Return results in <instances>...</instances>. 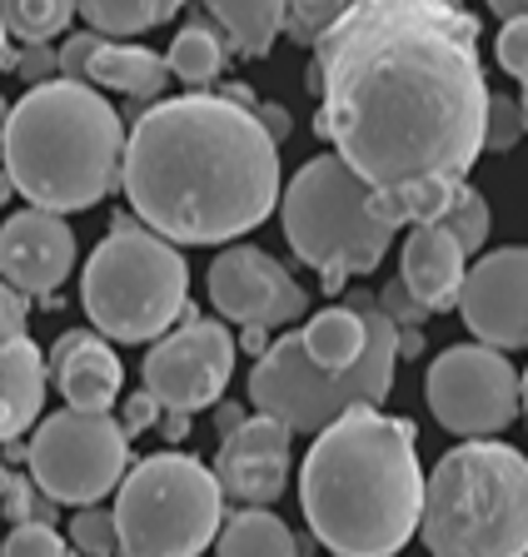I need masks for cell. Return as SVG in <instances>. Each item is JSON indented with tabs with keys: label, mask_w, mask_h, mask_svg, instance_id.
<instances>
[{
	"label": "cell",
	"mask_w": 528,
	"mask_h": 557,
	"mask_svg": "<svg viewBox=\"0 0 528 557\" xmlns=\"http://www.w3.org/2000/svg\"><path fill=\"white\" fill-rule=\"evenodd\" d=\"M439 224H444V230L454 234L458 244H464V255H479L483 244H489V224H493L489 199H483L479 189L464 180V185L449 195V205H444V214H439Z\"/></svg>",
	"instance_id": "27"
},
{
	"label": "cell",
	"mask_w": 528,
	"mask_h": 557,
	"mask_svg": "<svg viewBox=\"0 0 528 557\" xmlns=\"http://www.w3.org/2000/svg\"><path fill=\"white\" fill-rule=\"evenodd\" d=\"M210 304L230 319V324L245 329H280L305 319L309 294L294 284V274L280 264L274 255L255 249V244H230L220 249L210 264Z\"/></svg>",
	"instance_id": "13"
},
{
	"label": "cell",
	"mask_w": 528,
	"mask_h": 557,
	"mask_svg": "<svg viewBox=\"0 0 528 557\" xmlns=\"http://www.w3.org/2000/svg\"><path fill=\"white\" fill-rule=\"evenodd\" d=\"M499 65L518 81V104H524V129H528V15H514L499 30Z\"/></svg>",
	"instance_id": "31"
},
{
	"label": "cell",
	"mask_w": 528,
	"mask_h": 557,
	"mask_svg": "<svg viewBox=\"0 0 528 557\" xmlns=\"http://www.w3.org/2000/svg\"><path fill=\"white\" fill-rule=\"evenodd\" d=\"M220 438L224 443L214 453V478H220L224 498L245 503V508L280 503L290 487V423H280L274 413H255Z\"/></svg>",
	"instance_id": "15"
},
{
	"label": "cell",
	"mask_w": 528,
	"mask_h": 557,
	"mask_svg": "<svg viewBox=\"0 0 528 557\" xmlns=\"http://www.w3.org/2000/svg\"><path fill=\"white\" fill-rule=\"evenodd\" d=\"M309 533L334 557H394L423 518V468L409 418L354 408L309 443L299 468Z\"/></svg>",
	"instance_id": "3"
},
{
	"label": "cell",
	"mask_w": 528,
	"mask_h": 557,
	"mask_svg": "<svg viewBox=\"0 0 528 557\" xmlns=\"http://www.w3.org/2000/svg\"><path fill=\"white\" fill-rule=\"evenodd\" d=\"M180 5L185 0H81V15L90 21V30L125 40V35H145L155 25L175 21Z\"/></svg>",
	"instance_id": "24"
},
{
	"label": "cell",
	"mask_w": 528,
	"mask_h": 557,
	"mask_svg": "<svg viewBox=\"0 0 528 557\" xmlns=\"http://www.w3.org/2000/svg\"><path fill=\"white\" fill-rule=\"evenodd\" d=\"M305 354L315 359V369L324 373H349L354 363L365 359L369 348V319L359 313V304H329L305 324Z\"/></svg>",
	"instance_id": "21"
},
{
	"label": "cell",
	"mask_w": 528,
	"mask_h": 557,
	"mask_svg": "<svg viewBox=\"0 0 528 557\" xmlns=\"http://www.w3.org/2000/svg\"><path fill=\"white\" fill-rule=\"evenodd\" d=\"M315 129L379 189V209L439 220L483 154L479 15L454 0H349L309 60Z\"/></svg>",
	"instance_id": "1"
},
{
	"label": "cell",
	"mask_w": 528,
	"mask_h": 557,
	"mask_svg": "<svg viewBox=\"0 0 528 557\" xmlns=\"http://www.w3.org/2000/svg\"><path fill=\"white\" fill-rule=\"evenodd\" d=\"M75 269V230L56 209H21L0 224V278L30 299V294H56Z\"/></svg>",
	"instance_id": "16"
},
{
	"label": "cell",
	"mask_w": 528,
	"mask_h": 557,
	"mask_svg": "<svg viewBox=\"0 0 528 557\" xmlns=\"http://www.w3.org/2000/svg\"><path fill=\"white\" fill-rule=\"evenodd\" d=\"M374 299H379V309L394 319V329H423V319H429V309H423V304L404 289V278L384 284V294H374Z\"/></svg>",
	"instance_id": "33"
},
{
	"label": "cell",
	"mask_w": 528,
	"mask_h": 557,
	"mask_svg": "<svg viewBox=\"0 0 528 557\" xmlns=\"http://www.w3.org/2000/svg\"><path fill=\"white\" fill-rule=\"evenodd\" d=\"M30 478L50 503H100L115 493L130 473V433L115 413H90V408H60L40 418L36 438L25 448Z\"/></svg>",
	"instance_id": "10"
},
{
	"label": "cell",
	"mask_w": 528,
	"mask_h": 557,
	"mask_svg": "<svg viewBox=\"0 0 528 557\" xmlns=\"http://www.w3.org/2000/svg\"><path fill=\"white\" fill-rule=\"evenodd\" d=\"M214 423H220V433H230V429H240V423H245V413H240L235 404H214Z\"/></svg>",
	"instance_id": "41"
},
{
	"label": "cell",
	"mask_w": 528,
	"mask_h": 557,
	"mask_svg": "<svg viewBox=\"0 0 528 557\" xmlns=\"http://www.w3.org/2000/svg\"><path fill=\"white\" fill-rule=\"evenodd\" d=\"M464 244L444 230L439 220H423L409 224V239L400 249V278L404 289L423 304L429 313H444L458 304V289H464Z\"/></svg>",
	"instance_id": "18"
},
{
	"label": "cell",
	"mask_w": 528,
	"mask_h": 557,
	"mask_svg": "<svg viewBox=\"0 0 528 557\" xmlns=\"http://www.w3.org/2000/svg\"><path fill=\"white\" fill-rule=\"evenodd\" d=\"M255 115L265 120V129H270L274 139H284V135H290V115H284L280 104H255Z\"/></svg>",
	"instance_id": "39"
},
{
	"label": "cell",
	"mask_w": 528,
	"mask_h": 557,
	"mask_svg": "<svg viewBox=\"0 0 528 557\" xmlns=\"http://www.w3.org/2000/svg\"><path fill=\"white\" fill-rule=\"evenodd\" d=\"M214 557H299V543L270 508H245L214 533Z\"/></svg>",
	"instance_id": "23"
},
{
	"label": "cell",
	"mask_w": 528,
	"mask_h": 557,
	"mask_svg": "<svg viewBox=\"0 0 528 557\" xmlns=\"http://www.w3.org/2000/svg\"><path fill=\"white\" fill-rule=\"evenodd\" d=\"M0 557H71V547L46 518H30L11 528V537L0 543Z\"/></svg>",
	"instance_id": "30"
},
{
	"label": "cell",
	"mask_w": 528,
	"mask_h": 557,
	"mask_svg": "<svg viewBox=\"0 0 528 557\" xmlns=\"http://www.w3.org/2000/svg\"><path fill=\"white\" fill-rule=\"evenodd\" d=\"M125 135V120L100 85L50 75L11 104L0 164L11 170L15 195L30 205L81 214L120 189Z\"/></svg>",
	"instance_id": "4"
},
{
	"label": "cell",
	"mask_w": 528,
	"mask_h": 557,
	"mask_svg": "<svg viewBox=\"0 0 528 557\" xmlns=\"http://www.w3.org/2000/svg\"><path fill=\"white\" fill-rule=\"evenodd\" d=\"M85 81L100 85V90H115V95H130V100H164L170 90V60L155 55L145 46H130V40H100L90 55V70H85Z\"/></svg>",
	"instance_id": "20"
},
{
	"label": "cell",
	"mask_w": 528,
	"mask_h": 557,
	"mask_svg": "<svg viewBox=\"0 0 528 557\" xmlns=\"http://www.w3.org/2000/svg\"><path fill=\"white\" fill-rule=\"evenodd\" d=\"M284 5L290 0H205V11L224 25V40L240 55H270L284 30Z\"/></svg>",
	"instance_id": "22"
},
{
	"label": "cell",
	"mask_w": 528,
	"mask_h": 557,
	"mask_svg": "<svg viewBox=\"0 0 528 557\" xmlns=\"http://www.w3.org/2000/svg\"><path fill=\"white\" fill-rule=\"evenodd\" d=\"M15 195V180H11V170H5V164H0V205H5V199Z\"/></svg>",
	"instance_id": "45"
},
{
	"label": "cell",
	"mask_w": 528,
	"mask_h": 557,
	"mask_svg": "<svg viewBox=\"0 0 528 557\" xmlns=\"http://www.w3.org/2000/svg\"><path fill=\"white\" fill-rule=\"evenodd\" d=\"M11 65V30H5V21H0V70Z\"/></svg>",
	"instance_id": "44"
},
{
	"label": "cell",
	"mask_w": 528,
	"mask_h": 557,
	"mask_svg": "<svg viewBox=\"0 0 528 557\" xmlns=\"http://www.w3.org/2000/svg\"><path fill=\"white\" fill-rule=\"evenodd\" d=\"M284 239L329 289H344V278L374 274L384 264L400 224L379 209V189L354 170L344 154H315L280 195Z\"/></svg>",
	"instance_id": "6"
},
{
	"label": "cell",
	"mask_w": 528,
	"mask_h": 557,
	"mask_svg": "<svg viewBox=\"0 0 528 557\" xmlns=\"http://www.w3.org/2000/svg\"><path fill=\"white\" fill-rule=\"evenodd\" d=\"M155 413H160V404H155L150 394L130 398V413H125V433H135V429H150V423H155Z\"/></svg>",
	"instance_id": "38"
},
{
	"label": "cell",
	"mask_w": 528,
	"mask_h": 557,
	"mask_svg": "<svg viewBox=\"0 0 528 557\" xmlns=\"http://www.w3.org/2000/svg\"><path fill=\"white\" fill-rule=\"evenodd\" d=\"M15 75L30 85L50 81V75H60V55L50 50V40H36V46H25V55L15 60Z\"/></svg>",
	"instance_id": "36"
},
{
	"label": "cell",
	"mask_w": 528,
	"mask_h": 557,
	"mask_svg": "<svg viewBox=\"0 0 528 557\" xmlns=\"http://www.w3.org/2000/svg\"><path fill=\"white\" fill-rule=\"evenodd\" d=\"M344 11H349V0H290V5H284V30H290L294 46L315 50Z\"/></svg>",
	"instance_id": "28"
},
{
	"label": "cell",
	"mask_w": 528,
	"mask_h": 557,
	"mask_svg": "<svg viewBox=\"0 0 528 557\" xmlns=\"http://www.w3.org/2000/svg\"><path fill=\"white\" fill-rule=\"evenodd\" d=\"M164 60H170V75H175V81L200 90V85H214V75L224 70V40L210 25H185V30L170 40Z\"/></svg>",
	"instance_id": "25"
},
{
	"label": "cell",
	"mask_w": 528,
	"mask_h": 557,
	"mask_svg": "<svg viewBox=\"0 0 528 557\" xmlns=\"http://www.w3.org/2000/svg\"><path fill=\"white\" fill-rule=\"evenodd\" d=\"M5 120H11V100L0 95V135H5Z\"/></svg>",
	"instance_id": "46"
},
{
	"label": "cell",
	"mask_w": 528,
	"mask_h": 557,
	"mask_svg": "<svg viewBox=\"0 0 528 557\" xmlns=\"http://www.w3.org/2000/svg\"><path fill=\"white\" fill-rule=\"evenodd\" d=\"M120 189L164 239H240L280 209V139L230 95L155 100L125 135Z\"/></svg>",
	"instance_id": "2"
},
{
	"label": "cell",
	"mask_w": 528,
	"mask_h": 557,
	"mask_svg": "<svg viewBox=\"0 0 528 557\" xmlns=\"http://www.w3.org/2000/svg\"><path fill=\"white\" fill-rule=\"evenodd\" d=\"M120 557H200L220 533V478L189 453H155L115 487Z\"/></svg>",
	"instance_id": "9"
},
{
	"label": "cell",
	"mask_w": 528,
	"mask_h": 557,
	"mask_svg": "<svg viewBox=\"0 0 528 557\" xmlns=\"http://www.w3.org/2000/svg\"><path fill=\"white\" fill-rule=\"evenodd\" d=\"M81 11V0H0V21L15 40L36 46V40H56L71 15Z\"/></svg>",
	"instance_id": "26"
},
{
	"label": "cell",
	"mask_w": 528,
	"mask_h": 557,
	"mask_svg": "<svg viewBox=\"0 0 528 557\" xmlns=\"http://www.w3.org/2000/svg\"><path fill=\"white\" fill-rule=\"evenodd\" d=\"M164 433H170V438L189 433V413H164Z\"/></svg>",
	"instance_id": "43"
},
{
	"label": "cell",
	"mask_w": 528,
	"mask_h": 557,
	"mask_svg": "<svg viewBox=\"0 0 528 557\" xmlns=\"http://www.w3.org/2000/svg\"><path fill=\"white\" fill-rule=\"evenodd\" d=\"M235 373V338L220 319H195L185 313V324L155 338L145 354V394L164 408V413H200L214 408L230 388Z\"/></svg>",
	"instance_id": "12"
},
{
	"label": "cell",
	"mask_w": 528,
	"mask_h": 557,
	"mask_svg": "<svg viewBox=\"0 0 528 557\" xmlns=\"http://www.w3.org/2000/svg\"><path fill=\"white\" fill-rule=\"evenodd\" d=\"M524 418H528V369H524Z\"/></svg>",
	"instance_id": "48"
},
{
	"label": "cell",
	"mask_w": 528,
	"mask_h": 557,
	"mask_svg": "<svg viewBox=\"0 0 528 557\" xmlns=\"http://www.w3.org/2000/svg\"><path fill=\"white\" fill-rule=\"evenodd\" d=\"M0 478H5V468H0ZM0 512H5V483H0Z\"/></svg>",
	"instance_id": "47"
},
{
	"label": "cell",
	"mask_w": 528,
	"mask_h": 557,
	"mask_svg": "<svg viewBox=\"0 0 528 557\" xmlns=\"http://www.w3.org/2000/svg\"><path fill=\"white\" fill-rule=\"evenodd\" d=\"M429 413L454 438H493L524 413V373L493 344H454L429 363Z\"/></svg>",
	"instance_id": "11"
},
{
	"label": "cell",
	"mask_w": 528,
	"mask_h": 557,
	"mask_svg": "<svg viewBox=\"0 0 528 557\" xmlns=\"http://www.w3.org/2000/svg\"><path fill=\"white\" fill-rule=\"evenodd\" d=\"M423 354V329H400V359H419Z\"/></svg>",
	"instance_id": "40"
},
{
	"label": "cell",
	"mask_w": 528,
	"mask_h": 557,
	"mask_svg": "<svg viewBox=\"0 0 528 557\" xmlns=\"http://www.w3.org/2000/svg\"><path fill=\"white\" fill-rule=\"evenodd\" d=\"M90 329L110 344H155L189 313V264L150 224H115L81 274Z\"/></svg>",
	"instance_id": "8"
},
{
	"label": "cell",
	"mask_w": 528,
	"mask_h": 557,
	"mask_svg": "<svg viewBox=\"0 0 528 557\" xmlns=\"http://www.w3.org/2000/svg\"><path fill=\"white\" fill-rule=\"evenodd\" d=\"M50 373L56 388L71 408H90V413H110L125 388V363L115 359V348L106 344L100 329H71L50 348Z\"/></svg>",
	"instance_id": "17"
},
{
	"label": "cell",
	"mask_w": 528,
	"mask_h": 557,
	"mask_svg": "<svg viewBox=\"0 0 528 557\" xmlns=\"http://www.w3.org/2000/svg\"><path fill=\"white\" fill-rule=\"evenodd\" d=\"M100 40H106L100 30L65 35V46L56 50V55H60V75H65V81H85V70H90V55H95V46H100Z\"/></svg>",
	"instance_id": "34"
},
{
	"label": "cell",
	"mask_w": 528,
	"mask_h": 557,
	"mask_svg": "<svg viewBox=\"0 0 528 557\" xmlns=\"http://www.w3.org/2000/svg\"><path fill=\"white\" fill-rule=\"evenodd\" d=\"M419 533L429 557H528V458L464 438L423 478Z\"/></svg>",
	"instance_id": "5"
},
{
	"label": "cell",
	"mask_w": 528,
	"mask_h": 557,
	"mask_svg": "<svg viewBox=\"0 0 528 557\" xmlns=\"http://www.w3.org/2000/svg\"><path fill=\"white\" fill-rule=\"evenodd\" d=\"M0 483H5V512L25 522V518H30V512H36V498H30V487H25L21 478H11V473L0 478Z\"/></svg>",
	"instance_id": "37"
},
{
	"label": "cell",
	"mask_w": 528,
	"mask_h": 557,
	"mask_svg": "<svg viewBox=\"0 0 528 557\" xmlns=\"http://www.w3.org/2000/svg\"><path fill=\"white\" fill-rule=\"evenodd\" d=\"M25 319H30V309H25V294L15 289V284H5V278H0V344L21 338L25 334Z\"/></svg>",
	"instance_id": "35"
},
{
	"label": "cell",
	"mask_w": 528,
	"mask_h": 557,
	"mask_svg": "<svg viewBox=\"0 0 528 557\" xmlns=\"http://www.w3.org/2000/svg\"><path fill=\"white\" fill-rule=\"evenodd\" d=\"M46 354L30 344V334L0 344V443L25 438V429L46 408Z\"/></svg>",
	"instance_id": "19"
},
{
	"label": "cell",
	"mask_w": 528,
	"mask_h": 557,
	"mask_svg": "<svg viewBox=\"0 0 528 557\" xmlns=\"http://www.w3.org/2000/svg\"><path fill=\"white\" fill-rule=\"evenodd\" d=\"M524 104L508 100V95L489 90V115H483V150H514L524 139Z\"/></svg>",
	"instance_id": "32"
},
{
	"label": "cell",
	"mask_w": 528,
	"mask_h": 557,
	"mask_svg": "<svg viewBox=\"0 0 528 557\" xmlns=\"http://www.w3.org/2000/svg\"><path fill=\"white\" fill-rule=\"evenodd\" d=\"M458 313L479 344L493 348H528V244H504L479 255V264L464 274Z\"/></svg>",
	"instance_id": "14"
},
{
	"label": "cell",
	"mask_w": 528,
	"mask_h": 557,
	"mask_svg": "<svg viewBox=\"0 0 528 557\" xmlns=\"http://www.w3.org/2000/svg\"><path fill=\"white\" fill-rule=\"evenodd\" d=\"M349 304H359V313L369 319L365 359L354 363L349 373H324L305 354V338L299 334L274 338L255 359V369H249V404L259 413H274L294 433H319L334 418L354 413V408L384 404L389 388H394V369H400V329L379 309L374 294L354 289Z\"/></svg>",
	"instance_id": "7"
},
{
	"label": "cell",
	"mask_w": 528,
	"mask_h": 557,
	"mask_svg": "<svg viewBox=\"0 0 528 557\" xmlns=\"http://www.w3.org/2000/svg\"><path fill=\"white\" fill-rule=\"evenodd\" d=\"M71 547L85 557H115L120 553V528H115V508H95L85 503L71 518Z\"/></svg>",
	"instance_id": "29"
},
{
	"label": "cell",
	"mask_w": 528,
	"mask_h": 557,
	"mask_svg": "<svg viewBox=\"0 0 528 557\" xmlns=\"http://www.w3.org/2000/svg\"><path fill=\"white\" fill-rule=\"evenodd\" d=\"M489 11L499 21H514V15H528V0H489Z\"/></svg>",
	"instance_id": "42"
}]
</instances>
